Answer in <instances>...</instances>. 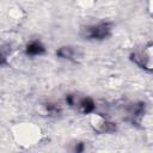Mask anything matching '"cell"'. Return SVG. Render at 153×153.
<instances>
[{
	"instance_id": "cell-5",
	"label": "cell",
	"mask_w": 153,
	"mask_h": 153,
	"mask_svg": "<svg viewBox=\"0 0 153 153\" xmlns=\"http://www.w3.org/2000/svg\"><path fill=\"white\" fill-rule=\"evenodd\" d=\"M43 53H44V47L38 41H33L26 45V54L29 55H41Z\"/></svg>"
},
{
	"instance_id": "cell-4",
	"label": "cell",
	"mask_w": 153,
	"mask_h": 153,
	"mask_svg": "<svg viewBox=\"0 0 153 153\" xmlns=\"http://www.w3.org/2000/svg\"><path fill=\"white\" fill-rule=\"evenodd\" d=\"M56 55L66 60H75L79 56L78 50L73 47H62L56 51Z\"/></svg>"
},
{
	"instance_id": "cell-2",
	"label": "cell",
	"mask_w": 153,
	"mask_h": 153,
	"mask_svg": "<svg viewBox=\"0 0 153 153\" xmlns=\"http://www.w3.org/2000/svg\"><path fill=\"white\" fill-rule=\"evenodd\" d=\"M133 57V61L139 65L140 67L145 68V69H149L152 71L153 69V45L146 48L142 53L140 54H134L131 55Z\"/></svg>"
},
{
	"instance_id": "cell-3",
	"label": "cell",
	"mask_w": 153,
	"mask_h": 153,
	"mask_svg": "<svg viewBox=\"0 0 153 153\" xmlns=\"http://www.w3.org/2000/svg\"><path fill=\"white\" fill-rule=\"evenodd\" d=\"M67 102H68V104H71L72 106L75 105L81 112H85V114H88V112H91V111L94 109V103H93V100L90 99V98H86V97L75 99L73 96H68Z\"/></svg>"
},
{
	"instance_id": "cell-1",
	"label": "cell",
	"mask_w": 153,
	"mask_h": 153,
	"mask_svg": "<svg viewBox=\"0 0 153 153\" xmlns=\"http://www.w3.org/2000/svg\"><path fill=\"white\" fill-rule=\"evenodd\" d=\"M111 33V25L109 23H99L97 25L87 26L82 30L81 35L86 39H104Z\"/></svg>"
}]
</instances>
